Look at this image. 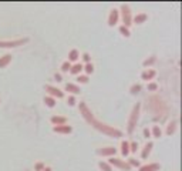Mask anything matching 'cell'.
I'll return each mask as SVG.
<instances>
[{"mask_svg": "<svg viewBox=\"0 0 182 171\" xmlns=\"http://www.w3.org/2000/svg\"><path fill=\"white\" fill-rule=\"evenodd\" d=\"M80 113H81V116L84 117V120L87 121L88 124L93 125L95 130L101 131L103 134H107V136L114 137V138L122 137V133H121L120 130H117V128H114V127H111V125H108V124H105V123H101V121L97 120L94 117V114H93V111L88 109L86 103H80Z\"/></svg>", "mask_w": 182, "mask_h": 171, "instance_id": "1", "label": "cell"}, {"mask_svg": "<svg viewBox=\"0 0 182 171\" xmlns=\"http://www.w3.org/2000/svg\"><path fill=\"white\" fill-rule=\"evenodd\" d=\"M140 110H141V103H136V104L133 107V111H131L129 118H128L127 131H128L129 134H133L134 130H135V125H136V123H138V118H140Z\"/></svg>", "mask_w": 182, "mask_h": 171, "instance_id": "2", "label": "cell"}, {"mask_svg": "<svg viewBox=\"0 0 182 171\" xmlns=\"http://www.w3.org/2000/svg\"><path fill=\"white\" fill-rule=\"evenodd\" d=\"M151 99H152V101L149 100V101H151V103H149L151 109H154V107L157 109V110H154V113L157 114V116H155V118H159V120H162V118H164V117L166 116V111L161 110V107H162V109H165V107H166L165 103H164L162 100H159V97H157V96L151 97Z\"/></svg>", "mask_w": 182, "mask_h": 171, "instance_id": "3", "label": "cell"}, {"mask_svg": "<svg viewBox=\"0 0 182 171\" xmlns=\"http://www.w3.org/2000/svg\"><path fill=\"white\" fill-rule=\"evenodd\" d=\"M29 42V39H16V40H0V49H13L23 46Z\"/></svg>", "mask_w": 182, "mask_h": 171, "instance_id": "4", "label": "cell"}, {"mask_svg": "<svg viewBox=\"0 0 182 171\" xmlns=\"http://www.w3.org/2000/svg\"><path fill=\"white\" fill-rule=\"evenodd\" d=\"M121 19H122V23H124V27L128 29L129 26L133 24V16H131V10L127 4H122L121 6Z\"/></svg>", "mask_w": 182, "mask_h": 171, "instance_id": "5", "label": "cell"}, {"mask_svg": "<svg viewBox=\"0 0 182 171\" xmlns=\"http://www.w3.org/2000/svg\"><path fill=\"white\" fill-rule=\"evenodd\" d=\"M108 164L111 165V167H115V168H120V170H125V171H129L131 167H129V164L124 160H120V158H115V157H110L108 160Z\"/></svg>", "mask_w": 182, "mask_h": 171, "instance_id": "6", "label": "cell"}, {"mask_svg": "<svg viewBox=\"0 0 182 171\" xmlns=\"http://www.w3.org/2000/svg\"><path fill=\"white\" fill-rule=\"evenodd\" d=\"M115 153L117 148H114V147H103V148L97 150V155H101V157H114Z\"/></svg>", "mask_w": 182, "mask_h": 171, "instance_id": "7", "label": "cell"}, {"mask_svg": "<svg viewBox=\"0 0 182 171\" xmlns=\"http://www.w3.org/2000/svg\"><path fill=\"white\" fill-rule=\"evenodd\" d=\"M46 91L50 94V97H57V99H63L64 97V93L60 90V88H57V87H53V86H46Z\"/></svg>", "mask_w": 182, "mask_h": 171, "instance_id": "8", "label": "cell"}, {"mask_svg": "<svg viewBox=\"0 0 182 171\" xmlns=\"http://www.w3.org/2000/svg\"><path fill=\"white\" fill-rule=\"evenodd\" d=\"M120 19V12L115 10V9H112L111 12H110V16H108V26L110 27H114L117 24V21Z\"/></svg>", "mask_w": 182, "mask_h": 171, "instance_id": "9", "label": "cell"}, {"mask_svg": "<svg viewBox=\"0 0 182 171\" xmlns=\"http://www.w3.org/2000/svg\"><path fill=\"white\" fill-rule=\"evenodd\" d=\"M53 131L54 133H58V134H70L73 131V127L71 125H54L53 127Z\"/></svg>", "mask_w": 182, "mask_h": 171, "instance_id": "10", "label": "cell"}, {"mask_svg": "<svg viewBox=\"0 0 182 171\" xmlns=\"http://www.w3.org/2000/svg\"><path fill=\"white\" fill-rule=\"evenodd\" d=\"M155 76H157V71L152 70V69H147L145 71H142V74H141V79L145 80V81H148V80H152Z\"/></svg>", "mask_w": 182, "mask_h": 171, "instance_id": "11", "label": "cell"}, {"mask_svg": "<svg viewBox=\"0 0 182 171\" xmlns=\"http://www.w3.org/2000/svg\"><path fill=\"white\" fill-rule=\"evenodd\" d=\"M152 147H154V143L152 141H148L144 146V150H142V153H141V157H142L144 160L148 158V155L151 154V151H152Z\"/></svg>", "mask_w": 182, "mask_h": 171, "instance_id": "12", "label": "cell"}, {"mask_svg": "<svg viewBox=\"0 0 182 171\" xmlns=\"http://www.w3.org/2000/svg\"><path fill=\"white\" fill-rule=\"evenodd\" d=\"M64 88H66V91L71 93V94H80V93H81V88H80L77 84H73V83H67Z\"/></svg>", "mask_w": 182, "mask_h": 171, "instance_id": "13", "label": "cell"}, {"mask_svg": "<svg viewBox=\"0 0 182 171\" xmlns=\"http://www.w3.org/2000/svg\"><path fill=\"white\" fill-rule=\"evenodd\" d=\"M161 165L158 163H152V164H147V165H142L140 167V171H159Z\"/></svg>", "mask_w": 182, "mask_h": 171, "instance_id": "14", "label": "cell"}, {"mask_svg": "<svg viewBox=\"0 0 182 171\" xmlns=\"http://www.w3.org/2000/svg\"><path fill=\"white\" fill-rule=\"evenodd\" d=\"M51 123L54 125H64V124H67V118L61 116H53L51 117Z\"/></svg>", "mask_w": 182, "mask_h": 171, "instance_id": "15", "label": "cell"}, {"mask_svg": "<svg viewBox=\"0 0 182 171\" xmlns=\"http://www.w3.org/2000/svg\"><path fill=\"white\" fill-rule=\"evenodd\" d=\"M147 19H148V16H147L145 13H141V14H136V16L134 17L133 21L135 23V24H141V23H144V21H147Z\"/></svg>", "mask_w": 182, "mask_h": 171, "instance_id": "16", "label": "cell"}, {"mask_svg": "<svg viewBox=\"0 0 182 171\" xmlns=\"http://www.w3.org/2000/svg\"><path fill=\"white\" fill-rule=\"evenodd\" d=\"M10 61H12V56H10V54H4V56H2V57H0V69L6 67Z\"/></svg>", "mask_w": 182, "mask_h": 171, "instance_id": "17", "label": "cell"}, {"mask_svg": "<svg viewBox=\"0 0 182 171\" xmlns=\"http://www.w3.org/2000/svg\"><path fill=\"white\" fill-rule=\"evenodd\" d=\"M121 154L124 155V157H127L129 154V143L127 140L121 143Z\"/></svg>", "mask_w": 182, "mask_h": 171, "instance_id": "18", "label": "cell"}, {"mask_svg": "<svg viewBox=\"0 0 182 171\" xmlns=\"http://www.w3.org/2000/svg\"><path fill=\"white\" fill-rule=\"evenodd\" d=\"M177 124H178V121H177V120L171 121L169 124H168V127H166V134H168V136H171V134H174V133H175V128H177Z\"/></svg>", "mask_w": 182, "mask_h": 171, "instance_id": "19", "label": "cell"}, {"mask_svg": "<svg viewBox=\"0 0 182 171\" xmlns=\"http://www.w3.org/2000/svg\"><path fill=\"white\" fill-rule=\"evenodd\" d=\"M83 71V64H74V66H71V69H70V73L71 74H80Z\"/></svg>", "mask_w": 182, "mask_h": 171, "instance_id": "20", "label": "cell"}, {"mask_svg": "<svg viewBox=\"0 0 182 171\" xmlns=\"http://www.w3.org/2000/svg\"><path fill=\"white\" fill-rule=\"evenodd\" d=\"M78 57H80L78 50H75V49H74V50H71L70 54H68V61H77Z\"/></svg>", "mask_w": 182, "mask_h": 171, "instance_id": "21", "label": "cell"}, {"mask_svg": "<svg viewBox=\"0 0 182 171\" xmlns=\"http://www.w3.org/2000/svg\"><path fill=\"white\" fill-rule=\"evenodd\" d=\"M151 134H152V137H155V138H159V137H161V136H162V131H161V128H159V125H154Z\"/></svg>", "mask_w": 182, "mask_h": 171, "instance_id": "22", "label": "cell"}, {"mask_svg": "<svg viewBox=\"0 0 182 171\" xmlns=\"http://www.w3.org/2000/svg\"><path fill=\"white\" fill-rule=\"evenodd\" d=\"M44 104L47 106V107H54L56 106V100H54L53 97H50V96H47V97H44Z\"/></svg>", "mask_w": 182, "mask_h": 171, "instance_id": "23", "label": "cell"}, {"mask_svg": "<svg viewBox=\"0 0 182 171\" xmlns=\"http://www.w3.org/2000/svg\"><path fill=\"white\" fill-rule=\"evenodd\" d=\"M98 167L101 168L103 171H112V167L108 163H104V161H100L98 163Z\"/></svg>", "mask_w": 182, "mask_h": 171, "instance_id": "24", "label": "cell"}, {"mask_svg": "<svg viewBox=\"0 0 182 171\" xmlns=\"http://www.w3.org/2000/svg\"><path fill=\"white\" fill-rule=\"evenodd\" d=\"M155 61H157V57H155V56H151L149 58L144 60V63H142V64H144V67H148V66H151V64H154Z\"/></svg>", "mask_w": 182, "mask_h": 171, "instance_id": "25", "label": "cell"}, {"mask_svg": "<svg viewBox=\"0 0 182 171\" xmlns=\"http://www.w3.org/2000/svg\"><path fill=\"white\" fill-rule=\"evenodd\" d=\"M83 70L86 71V73H87V74H91V73H93V71H94V66H93V64H91V63H87V64H86V66H83Z\"/></svg>", "mask_w": 182, "mask_h": 171, "instance_id": "26", "label": "cell"}, {"mask_svg": "<svg viewBox=\"0 0 182 171\" xmlns=\"http://www.w3.org/2000/svg\"><path fill=\"white\" fill-rule=\"evenodd\" d=\"M70 69H71V63L70 61H64L61 64V71L63 73H67V71H70Z\"/></svg>", "mask_w": 182, "mask_h": 171, "instance_id": "27", "label": "cell"}, {"mask_svg": "<svg viewBox=\"0 0 182 171\" xmlns=\"http://www.w3.org/2000/svg\"><path fill=\"white\" fill-rule=\"evenodd\" d=\"M129 91H131V94H138L141 91V86L140 84H134V86H131Z\"/></svg>", "mask_w": 182, "mask_h": 171, "instance_id": "28", "label": "cell"}, {"mask_svg": "<svg viewBox=\"0 0 182 171\" xmlns=\"http://www.w3.org/2000/svg\"><path fill=\"white\" fill-rule=\"evenodd\" d=\"M120 33L124 36V37H129L131 36V33H129V30L127 29V27H124V26H121L120 27Z\"/></svg>", "mask_w": 182, "mask_h": 171, "instance_id": "29", "label": "cell"}, {"mask_svg": "<svg viewBox=\"0 0 182 171\" xmlns=\"http://www.w3.org/2000/svg\"><path fill=\"white\" fill-rule=\"evenodd\" d=\"M136 150H138V143L136 141L129 143V153H136Z\"/></svg>", "mask_w": 182, "mask_h": 171, "instance_id": "30", "label": "cell"}, {"mask_svg": "<svg viewBox=\"0 0 182 171\" xmlns=\"http://www.w3.org/2000/svg\"><path fill=\"white\" fill-rule=\"evenodd\" d=\"M128 164H129V167H140V161L135 158H128Z\"/></svg>", "mask_w": 182, "mask_h": 171, "instance_id": "31", "label": "cell"}, {"mask_svg": "<svg viewBox=\"0 0 182 171\" xmlns=\"http://www.w3.org/2000/svg\"><path fill=\"white\" fill-rule=\"evenodd\" d=\"M80 84H87L88 83V77L87 76H78V79H77Z\"/></svg>", "mask_w": 182, "mask_h": 171, "instance_id": "32", "label": "cell"}, {"mask_svg": "<svg viewBox=\"0 0 182 171\" xmlns=\"http://www.w3.org/2000/svg\"><path fill=\"white\" fill-rule=\"evenodd\" d=\"M157 88H158V84L157 83H149L148 84V90H149V91H155Z\"/></svg>", "mask_w": 182, "mask_h": 171, "instance_id": "33", "label": "cell"}, {"mask_svg": "<svg viewBox=\"0 0 182 171\" xmlns=\"http://www.w3.org/2000/svg\"><path fill=\"white\" fill-rule=\"evenodd\" d=\"M67 104H68V106H74V104H75V99H74V96H70L68 99H67Z\"/></svg>", "mask_w": 182, "mask_h": 171, "instance_id": "34", "label": "cell"}, {"mask_svg": "<svg viewBox=\"0 0 182 171\" xmlns=\"http://www.w3.org/2000/svg\"><path fill=\"white\" fill-rule=\"evenodd\" d=\"M34 168H36V171H43V170H44V164H43V163H37Z\"/></svg>", "mask_w": 182, "mask_h": 171, "instance_id": "35", "label": "cell"}, {"mask_svg": "<svg viewBox=\"0 0 182 171\" xmlns=\"http://www.w3.org/2000/svg\"><path fill=\"white\" fill-rule=\"evenodd\" d=\"M83 60H84L86 63H90V60H91L90 54H88V53H84V54H83Z\"/></svg>", "mask_w": 182, "mask_h": 171, "instance_id": "36", "label": "cell"}, {"mask_svg": "<svg viewBox=\"0 0 182 171\" xmlns=\"http://www.w3.org/2000/svg\"><path fill=\"white\" fill-rule=\"evenodd\" d=\"M142 133H144V137H145V138H149V137H151V131H149L148 128H144V131H142Z\"/></svg>", "mask_w": 182, "mask_h": 171, "instance_id": "37", "label": "cell"}, {"mask_svg": "<svg viewBox=\"0 0 182 171\" xmlns=\"http://www.w3.org/2000/svg\"><path fill=\"white\" fill-rule=\"evenodd\" d=\"M54 79L57 80V81H63V79H61V76H60V74H56V76H54Z\"/></svg>", "mask_w": 182, "mask_h": 171, "instance_id": "38", "label": "cell"}, {"mask_svg": "<svg viewBox=\"0 0 182 171\" xmlns=\"http://www.w3.org/2000/svg\"><path fill=\"white\" fill-rule=\"evenodd\" d=\"M43 171H53V170H51L50 167H44V170H43Z\"/></svg>", "mask_w": 182, "mask_h": 171, "instance_id": "39", "label": "cell"}]
</instances>
